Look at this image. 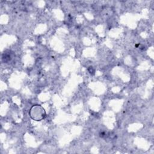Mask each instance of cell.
Returning <instances> with one entry per match:
<instances>
[{
    "instance_id": "6da1fadb",
    "label": "cell",
    "mask_w": 154,
    "mask_h": 154,
    "mask_svg": "<svg viewBox=\"0 0 154 154\" xmlns=\"http://www.w3.org/2000/svg\"><path fill=\"white\" fill-rule=\"evenodd\" d=\"M30 116L32 119L40 121L42 119H44L45 116V110L40 105H35L30 110Z\"/></svg>"
}]
</instances>
